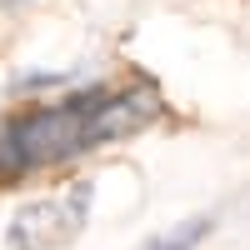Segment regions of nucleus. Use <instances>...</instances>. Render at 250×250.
<instances>
[{
	"mask_svg": "<svg viewBox=\"0 0 250 250\" xmlns=\"http://www.w3.org/2000/svg\"><path fill=\"white\" fill-rule=\"evenodd\" d=\"M200 235H205V220H190V225H185L180 235H160V240H155L150 250H190V245H195Z\"/></svg>",
	"mask_w": 250,
	"mask_h": 250,
	"instance_id": "obj_3",
	"label": "nucleus"
},
{
	"mask_svg": "<svg viewBox=\"0 0 250 250\" xmlns=\"http://www.w3.org/2000/svg\"><path fill=\"white\" fill-rule=\"evenodd\" d=\"M85 215H90V180H70L65 190L20 205L5 240L10 250H65L85 230Z\"/></svg>",
	"mask_w": 250,
	"mask_h": 250,
	"instance_id": "obj_2",
	"label": "nucleus"
},
{
	"mask_svg": "<svg viewBox=\"0 0 250 250\" xmlns=\"http://www.w3.org/2000/svg\"><path fill=\"white\" fill-rule=\"evenodd\" d=\"M100 95H105V85L10 115L5 125H0V185L25 180L35 170H45V165H60V160H70V155L95 150L90 120H95Z\"/></svg>",
	"mask_w": 250,
	"mask_h": 250,
	"instance_id": "obj_1",
	"label": "nucleus"
}]
</instances>
